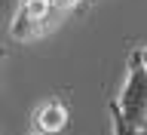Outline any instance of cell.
I'll return each instance as SVG.
<instances>
[{
	"instance_id": "cell-1",
	"label": "cell",
	"mask_w": 147,
	"mask_h": 135,
	"mask_svg": "<svg viewBox=\"0 0 147 135\" xmlns=\"http://www.w3.org/2000/svg\"><path fill=\"white\" fill-rule=\"evenodd\" d=\"M119 120L135 132H147V68H141L138 55L129 58L126 83L119 89V98H113Z\"/></svg>"
},
{
	"instance_id": "cell-2",
	"label": "cell",
	"mask_w": 147,
	"mask_h": 135,
	"mask_svg": "<svg viewBox=\"0 0 147 135\" xmlns=\"http://www.w3.org/2000/svg\"><path fill=\"white\" fill-rule=\"evenodd\" d=\"M58 16L61 9H55L52 0H18V9L9 22V37L16 43H31L46 31H52Z\"/></svg>"
},
{
	"instance_id": "cell-3",
	"label": "cell",
	"mask_w": 147,
	"mask_h": 135,
	"mask_svg": "<svg viewBox=\"0 0 147 135\" xmlns=\"http://www.w3.org/2000/svg\"><path fill=\"white\" fill-rule=\"evenodd\" d=\"M34 126H37V135L61 132V129L67 126V108H64V101H58V98L43 101V104L34 111Z\"/></svg>"
},
{
	"instance_id": "cell-4",
	"label": "cell",
	"mask_w": 147,
	"mask_h": 135,
	"mask_svg": "<svg viewBox=\"0 0 147 135\" xmlns=\"http://www.w3.org/2000/svg\"><path fill=\"white\" fill-rule=\"evenodd\" d=\"M135 55H138V62H141V68H147V46H141Z\"/></svg>"
},
{
	"instance_id": "cell-5",
	"label": "cell",
	"mask_w": 147,
	"mask_h": 135,
	"mask_svg": "<svg viewBox=\"0 0 147 135\" xmlns=\"http://www.w3.org/2000/svg\"><path fill=\"white\" fill-rule=\"evenodd\" d=\"M0 58H3V52H0Z\"/></svg>"
},
{
	"instance_id": "cell-6",
	"label": "cell",
	"mask_w": 147,
	"mask_h": 135,
	"mask_svg": "<svg viewBox=\"0 0 147 135\" xmlns=\"http://www.w3.org/2000/svg\"><path fill=\"white\" fill-rule=\"evenodd\" d=\"M31 135H37V132H31Z\"/></svg>"
}]
</instances>
